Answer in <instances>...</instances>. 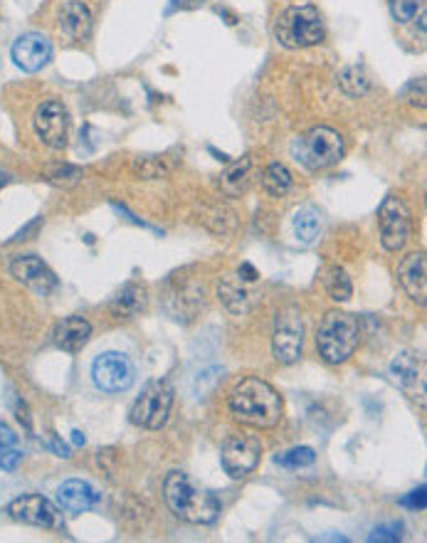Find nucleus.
Returning a JSON list of instances; mask_svg holds the SVG:
<instances>
[{
    "instance_id": "nucleus-10",
    "label": "nucleus",
    "mask_w": 427,
    "mask_h": 543,
    "mask_svg": "<svg viewBox=\"0 0 427 543\" xmlns=\"http://www.w3.org/2000/svg\"><path fill=\"white\" fill-rule=\"evenodd\" d=\"M262 457V445L255 435H230L223 442L220 450V462H223L225 474H230L232 480H242L247 477L259 464Z\"/></svg>"
},
{
    "instance_id": "nucleus-27",
    "label": "nucleus",
    "mask_w": 427,
    "mask_h": 543,
    "mask_svg": "<svg viewBox=\"0 0 427 543\" xmlns=\"http://www.w3.org/2000/svg\"><path fill=\"white\" fill-rule=\"evenodd\" d=\"M23 462V452L18 450V435L0 422V470H18V464Z\"/></svg>"
},
{
    "instance_id": "nucleus-41",
    "label": "nucleus",
    "mask_w": 427,
    "mask_h": 543,
    "mask_svg": "<svg viewBox=\"0 0 427 543\" xmlns=\"http://www.w3.org/2000/svg\"><path fill=\"white\" fill-rule=\"evenodd\" d=\"M8 179H10L8 173H5V170H0V188H3V186H5V183H8Z\"/></svg>"
},
{
    "instance_id": "nucleus-17",
    "label": "nucleus",
    "mask_w": 427,
    "mask_h": 543,
    "mask_svg": "<svg viewBox=\"0 0 427 543\" xmlns=\"http://www.w3.org/2000/svg\"><path fill=\"white\" fill-rule=\"evenodd\" d=\"M427 262L425 252H412L403 259L398 267V279H401L403 289L408 292V296L420 306H425L427 302Z\"/></svg>"
},
{
    "instance_id": "nucleus-28",
    "label": "nucleus",
    "mask_w": 427,
    "mask_h": 543,
    "mask_svg": "<svg viewBox=\"0 0 427 543\" xmlns=\"http://www.w3.org/2000/svg\"><path fill=\"white\" fill-rule=\"evenodd\" d=\"M324 286H326V295H329L334 302H348L351 295H354L351 276L346 275V269L338 267V265L326 269V275H324Z\"/></svg>"
},
{
    "instance_id": "nucleus-15",
    "label": "nucleus",
    "mask_w": 427,
    "mask_h": 543,
    "mask_svg": "<svg viewBox=\"0 0 427 543\" xmlns=\"http://www.w3.org/2000/svg\"><path fill=\"white\" fill-rule=\"evenodd\" d=\"M10 275L15 276L18 282H23V285L30 286V289L40 292V295H47L57 286V276L53 275V269L35 255H23V257L13 259Z\"/></svg>"
},
{
    "instance_id": "nucleus-33",
    "label": "nucleus",
    "mask_w": 427,
    "mask_h": 543,
    "mask_svg": "<svg viewBox=\"0 0 427 543\" xmlns=\"http://www.w3.org/2000/svg\"><path fill=\"white\" fill-rule=\"evenodd\" d=\"M391 3V15L398 23H410L418 13V0H388Z\"/></svg>"
},
{
    "instance_id": "nucleus-26",
    "label": "nucleus",
    "mask_w": 427,
    "mask_h": 543,
    "mask_svg": "<svg viewBox=\"0 0 427 543\" xmlns=\"http://www.w3.org/2000/svg\"><path fill=\"white\" fill-rule=\"evenodd\" d=\"M338 87L346 92L348 97H364L371 90V80H368V74H365L364 67H358V64H351V67H344V70L338 72Z\"/></svg>"
},
{
    "instance_id": "nucleus-24",
    "label": "nucleus",
    "mask_w": 427,
    "mask_h": 543,
    "mask_svg": "<svg viewBox=\"0 0 427 543\" xmlns=\"http://www.w3.org/2000/svg\"><path fill=\"white\" fill-rule=\"evenodd\" d=\"M200 223L210 232H215V235L225 238V235H232V232H235L238 218H235L232 208H228V205H210V208H205L203 215H200Z\"/></svg>"
},
{
    "instance_id": "nucleus-35",
    "label": "nucleus",
    "mask_w": 427,
    "mask_h": 543,
    "mask_svg": "<svg viewBox=\"0 0 427 543\" xmlns=\"http://www.w3.org/2000/svg\"><path fill=\"white\" fill-rule=\"evenodd\" d=\"M401 504L405 509H412V511H422L425 509V487H420V490L415 491H410L408 497H403L401 499Z\"/></svg>"
},
{
    "instance_id": "nucleus-13",
    "label": "nucleus",
    "mask_w": 427,
    "mask_h": 543,
    "mask_svg": "<svg viewBox=\"0 0 427 543\" xmlns=\"http://www.w3.org/2000/svg\"><path fill=\"white\" fill-rule=\"evenodd\" d=\"M391 375L408 398L425 405V364H422V358L410 354V351H403L393 358Z\"/></svg>"
},
{
    "instance_id": "nucleus-39",
    "label": "nucleus",
    "mask_w": 427,
    "mask_h": 543,
    "mask_svg": "<svg viewBox=\"0 0 427 543\" xmlns=\"http://www.w3.org/2000/svg\"><path fill=\"white\" fill-rule=\"evenodd\" d=\"M319 541H346V536H321Z\"/></svg>"
},
{
    "instance_id": "nucleus-8",
    "label": "nucleus",
    "mask_w": 427,
    "mask_h": 543,
    "mask_svg": "<svg viewBox=\"0 0 427 543\" xmlns=\"http://www.w3.org/2000/svg\"><path fill=\"white\" fill-rule=\"evenodd\" d=\"M304 324L296 306H286L277 314L275 334H272V356L277 364L294 365L302 358Z\"/></svg>"
},
{
    "instance_id": "nucleus-23",
    "label": "nucleus",
    "mask_w": 427,
    "mask_h": 543,
    "mask_svg": "<svg viewBox=\"0 0 427 543\" xmlns=\"http://www.w3.org/2000/svg\"><path fill=\"white\" fill-rule=\"evenodd\" d=\"M321 230H324V223H321V215L316 208L306 205V208H299L294 213V235L302 245H314L319 240Z\"/></svg>"
},
{
    "instance_id": "nucleus-29",
    "label": "nucleus",
    "mask_w": 427,
    "mask_h": 543,
    "mask_svg": "<svg viewBox=\"0 0 427 543\" xmlns=\"http://www.w3.org/2000/svg\"><path fill=\"white\" fill-rule=\"evenodd\" d=\"M131 170L136 176L143 180H156V179H166L173 166L169 163L166 156H136L134 163H131Z\"/></svg>"
},
{
    "instance_id": "nucleus-30",
    "label": "nucleus",
    "mask_w": 427,
    "mask_h": 543,
    "mask_svg": "<svg viewBox=\"0 0 427 543\" xmlns=\"http://www.w3.org/2000/svg\"><path fill=\"white\" fill-rule=\"evenodd\" d=\"M220 378H223V368H220V365H203V368L196 371V375L190 378V393L196 395L198 401H203V398H208V395L218 388Z\"/></svg>"
},
{
    "instance_id": "nucleus-6",
    "label": "nucleus",
    "mask_w": 427,
    "mask_h": 543,
    "mask_svg": "<svg viewBox=\"0 0 427 543\" xmlns=\"http://www.w3.org/2000/svg\"><path fill=\"white\" fill-rule=\"evenodd\" d=\"M173 398H176V391L169 381H151L131 405L129 420L136 428L143 430L163 428L170 415V408H173Z\"/></svg>"
},
{
    "instance_id": "nucleus-40",
    "label": "nucleus",
    "mask_w": 427,
    "mask_h": 543,
    "mask_svg": "<svg viewBox=\"0 0 427 543\" xmlns=\"http://www.w3.org/2000/svg\"><path fill=\"white\" fill-rule=\"evenodd\" d=\"M72 440H74V445H84V437H82V432H77V430H74V432H72Z\"/></svg>"
},
{
    "instance_id": "nucleus-22",
    "label": "nucleus",
    "mask_w": 427,
    "mask_h": 543,
    "mask_svg": "<svg viewBox=\"0 0 427 543\" xmlns=\"http://www.w3.org/2000/svg\"><path fill=\"white\" fill-rule=\"evenodd\" d=\"M146 306H149V295H146V289H143L141 285L129 282V285L114 296V302H112V314H116V316H126V319H134V316L146 312Z\"/></svg>"
},
{
    "instance_id": "nucleus-4",
    "label": "nucleus",
    "mask_w": 427,
    "mask_h": 543,
    "mask_svg": "<svg viewBox=\"0 0 427 543\" xmlns=\"http://www.w3.org/2000/svg\"><path fill=\"white\" fill-rule=\"evenodd\" d=\"M275 35L279 45H285L286 50H306L319 45L326 35V27L314 5H292L277 18Z\"/></svg>"
},
{
    "instance_id": "nucleus-16",
    "label": "nucleus",
    "mask_w": 427,
    "mask_h": 543,
    "mask_svg": "<svg viewBox=\"0 0 427 543\" xmlns=\"http://www.w3.org/2000/svg\"><path fill=\"white\" fill-rule=\"evenodd\" d=\"M218 296L225 304V309L232 314H247L255 309V304L259 302V295L255 286L240 279L238 275H228L220 279L218 285Z\"/></svg>"
},
{
    "instance_id": "nucleus-3",
    "label": "nucleus",
    "mask_w": 427,
    "mask_h": 543,
    "mask_svg": "<svg viewBox=\"0 0 427 543\" xmlns=\"http://www.w3.org/2000/svg\"><path fill=\"white\" fill-rule=\"evenodd\" d=\"M361 344V321L354 314L329 312L316 331L319 356L329 365L346 364Z\"/></svg>"
},
{
    "instance_id": "nucleus-38",
    "label": "nucleus",
    "mask_w": 427,
    "mask_h": 543,
    "mask_svg": "<svg viewBox=\"0 0 427 543\" xmlns=\"http://www.w3.org/2000/svg\"><path fill=\"white\" fill-rule=\"evenodd\" d=\"M50 445H53V450L57 454H60V457H70V450H67V447H64V445H60V442H57L54 437H53V442H50Z\"/></svg>"
},
{
    "instance_id": "nucleus-21",
    "label": "nucleus",
    "mask_w": 427,
    "mask_h": 543,
    "mask_svg": "<svg viewBox=\"0 0 427 543\" xmlns=\"http://www.w3.org/2000/svg\"><path fill=\"white\" fill-rule=\"evenodd\" d=\"M60 30L72 40H84L92 33V13L82 0H67L60 10Z\"/></svg>"
},
{
    "instance_id": "nucleus-37",
    "label": "nucleus",
    "mask_w": 427,
    "mask_h": 543,
    "mask_svg": "<svg viewBox=\"0 0 427 543\" xmlns=\"http://www.w3.org/2000/svg\"><path fill=\"white\" fill-rule=\"evenodd\" d=\"M200 5H203V0H173L169 13H173V10H196Z\"/></svg>"
},
{
    "instance_id": "nucleus-7",
    "label": "nucleus",
    "mask_w": 427,
    "mask_h": 543,
    "mask_svg": "<svg viewBox=\"0 0 427 543\" xmlns=\"http://www.w3.org/2000/svg\"><path fill=\"white\" fill-rule=\"evenodd\" d=\"M92 381L107 395L129 391L136 381V365L121 351H104L92 361Z\"/></svg>"
},
{
    "instance_id": "nucleus-14",
    "label": "nucleus",
    "mask_w": 427,
    "mask_h": 543,
    "mask_svg": "<svg viewBox=\"0 0 427 543\" xmlns=\"http://www.w3.org/2000/svg\"><path fill=\"white\" fill-rule=\"evenodd\" d=\"M10 54L23 72H40L53 57V45L43 33H25L15 40Z\"/></svg>"
},
{
    "instance_id": "nucleus-20",
    "label": "nucleus",
    "mask_w": 427,
    "mask_h": 543,
    "mask_svg": "<svg viewBox=\"0 0 427 543\" xmlns=\"http://www.w3.org/2000/svg\"><path fill=\"white\" fill-rule=\"evenodd\" d=\"M92 324L82 316H67L54 326V346L67 354H77L90 341Z\"/></svg>"
},
{
    "instance_id": "nucleus-12",
    "label": "nucleus",
    "mask_w": 427,
    "mask_h": 543,
    "mask_svg": "<svg viewBox=\"0 0 427 543\" xmlns=\"http://www.w3.org/2000/svg\"><path fill=\"white\" fill-rule=\"evenodd\" d=\"M5 511L10 514V519H15L20 524L40 526V528H63V517H60L57 507L40 494L13 499Z\"/></svg>"
},
{
    "instance_id": "nucleus-9",
    "label": "nucleus",
    "mask_w": 427,
    "mask_h": 543,
    "mask_svg": "<svg viewBox=\"0 0 427 543\" xmlns=\"http://www.w3.org/2000/svg\"><path fill=\"white\" fill-rule=\"evenodd\" d=\"M378 225H381V242L388 252H401L412 232V215L401 196H388L378 210Z\"/></svg>"
},
{
    "instance_id": "nucleus-2",
    "label": "nucleus",
    "mask_w": 427,
    "mask_h": 543,
    "mask_svg": "<svg viewBox=\"0 0 427 543\" xmlns=\"http://www.w3.org/2000/svg\"><path fill=\"white\" fill-rule=\"evenodd\" d=\"M163 497L170 511L188 524H213L220 517L218 499L186 472H170L166 477Z\"/></svg>"
},
{
    "instance_id": "nucleus-5",
    "label": "nucleus",
    "mask_w": 427,
    "mask_h": 543,
    "mask_svg": "<svg viewBox=\"0 0 427 543\" xmlns=\"http://www.w3.org/2000/svg\"><path fill=\"white\" fill-rule=\"evenodd\" d=\"M292 156L304 169L324 170L344 156V139L329 126H314L312 131L294 139Z\"/></svg>"
},
{
    "instance_id": "nucleus-18",
    "label": "nucleus",
    "mask_w": 427,
    "mask_h": 543,
    "mask_svg": "<svg viewBox=\"0 0 427 543\" xmlns=\"http://www.w3.org/2000/svg\"><path fill=\"white\" fill-rule=\"evenodd\" d=\"M257 179V166L252 156H242L240 160L230 163L225 173L220 176V190L228 198H240L247 193L252 183Z\"/></svg>"
},
{
    "instance_id": "nucleus-11",
    "label": "nucleus",
    "mask_w": 427,
    "mask_h": 543,
    "mask_svg": "<svg viewBox=\"0 0 427 543\" xmlns=\"http://www.w3.org/2000/svg\"><path fill=\"white\" fill-rule=\"evenodd\" d=\"M33 126H35L37 139L45 146L54 149V151L64 149L67 146V134H70V112H67L63 102L47 99L37 107Z\"/></svg>"
},
{
    "instance_id": "nucleus-25",
    "label": "nucleus",
    "mask_w": 427,
    "mask_h": 543,
    "mask_svg": "<svg viewBox=\"0 0 427 543\" xmlns=\"http://www.w3.org/2000/svg\"><path fill=\"white\" fill-rule=\"evenodd\" d=\"M262 188L267 190L272 198H282L289 193L292 188V173L285 163H269L265 173H262Z\"/></svg>"
},
{
    "instance_id": "nucleus-34",
    "label": "nucleus",
    "mask_w": 427,
    "mask_h": 543,
    "mask_svg": "<svg viewBox=\"0 0 427 543\" xmlns=\"http://www.w3.org/2000/svg\"><path fill=\"white\" fill-rule=\"evenodd\" d=\"M403 531H405V526L401 524V521H393V524H383L375 528L374 534H371V541H388V543H395L403 538Z\"/></svg>"
},
{
    "instance_id": "nucleus-19",
    "label": "nucleus",
    "mask_w": 427,
    "mask_h": 543,
    "mask_svg": "<svg viewBox=\"0 0 427 543\" xmlns=\"http://www.w3.org/2000/svg\"><path fill=\"white\" fill-rule=\"evenodd\" d=\"M99 501V494L92 484L82 480H67L57 487V504L70 511V514H82L90 511Z\"/></svg>"
},
{
    "instance_id": "nucleus-32",
    "label": "nucleus",
    "mask_w": 427,
    "mask_h": 543,
    "mask_svg": "<svg viewBox=\"0 0 427 543\" xmlns=\"http://www.w3.org/2000/svg\"><path fill=\"white\" fill-rule=\"evenodd\" d=\"M314 462H316V452L312 447H292V450L275 457V464L285 467V470H302V467H309Z\"/></svg>"
},
{
    "instance_id": "nucleus-31",
    "label": "nucleus",
    "mask_w": 427,
    "mask_h": 543,
    "mask_svg": "<svg viewBox=\"0 0 427 543\" xmlns=\"http://www.w3.org/2000/svg\"><path fill=\"white\" fill-rule=\"evenodd\" d=\"M43 176H45L53 186L74 188L82 180V169L70 166V163H54V166H47V169L43 170Z\"/></svg>"
},
{
    "instance_id": "nucleus-36",
    "label": "nucleus",
    "mask_w": 427,
    "mask_h": 543,
    "mask_svg": "<svg viewBox=\"0 0 427 543\" xmlns=\"http://www.w3.org/2000/svg\"><path fill=\"white\" fill-rule=\"evenodd\" d=\"M238 276H240V279H245V282H249V285H255V282H257L259 272L252 267V265H247V262H245V265H240V269H238Z\"/></svg>"
},
{
    "instance_id": "nucleus-1",
    "label": "nucleus",
    "mask_w": 427,
    "mask_h": 543,
    "mask_svg": "<svg viewBox=\"0 0 427 543\" xmlns=\"http://www.w3.org/2000/svg\"><path fill=\"white\" fill-rule=\"evenodd\" d=\"M282 398L262 378H242L230 393L232 418L247 428L269 430L282 420Z\"/></svg>"
}]
</instances>
